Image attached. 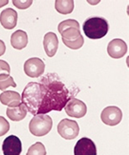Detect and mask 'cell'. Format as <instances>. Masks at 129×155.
I'll use <instances>...</instances> for the list:
<instances>
[{
    "instance_id": "9a60e30c",
    "label": "cell",
    "mask_w": 129,
    "mask_h": 155,
    "mask_svg": "<svg viewBox=\"0 0 129 155\" xmlns=\"http://www.w3.org/2000/svg\"><path fill=\"white\" fill-rule=\"evenodd\" d=\"M0 102L3 105L8 106L9 107H17L21 104V95L16 91H4L0 94Z\"/></svg>"
},
{
    "instance_id": "2e32d148",
    "label": "cell",
    "mask_w": 129,
    "mask_h": 155,
    "mask_svg": "<svg viewBox=\"0 0 129 155\" xmlns=\"http://www.w3.org/2000/svg\"><path fill=\"white\" fill-rule=\"evenodd\" d=\"M29 38L28 34L24 31L18 30L16 31L11 37V44L14 49L16 50H23L28 45Z\"/></svg>"
},
{
    "instance_id": "277c9868",
    "label": "cell",
    "mask_w": 129,
    "mask_h": 155,
    "mask_svg": "<svg viewBox=\"0 0 129 155\" xmlns=\"http://www.w3.org/2000/svg\"><path fill=\"white\" fill-rule=\"evenodd\" d=\"M109 23L103 18L91 17L84 21L83 31L90 39H101L104 37L109 31Z\"/></svg>"
},
{
    "instance_id": "d6986e66",
    "label": "cell",
    "mask_w": 129,
    "mask_h": 155,
    "mask_svg": "<svg viewBox=\"0 0 129 155\" xmlns=\"http://www.w3.org/2000/svg\"><path fill=\"white\" fill-rule=\"evenodd\" d=\"M9 87H17V83L10 74H1L0 75V90H5Z\"/></svg>"
},
{
    "instance_id": "7c38bea8",
    "label": "cell",
    "mask_w": 129,
    "mask_h": 155,
    "mask_svg": "<svg viewBox=\"0 0 129 155\" xmlns=\"http://www.w3.org/2000/svg\"><path fill=\"white\" fill-rule=\"evenodd\" d=\"M108 54L111 58L119 59L126 55L127 52V45L122 39H113L108 45Z\"/></svg>"
},
{
    "instance_id": "cb8c5ba5",
    "label": "cell",
    "mask_w": 129,
    "mask_h": 155,
    "mask_svg": "<svg viewBox=\"0 0 129 155\" xmlns=\"http://www.w3.org/2000/svg\"><path fill=\"white\" fill-rule=\"evenodd\" d=\"M5 50H6L5 44V43L2 40H0V56H3L5 53Z\"/></svg>"
},
{
    "instance_id": "7a4b0ae2",
    "label": "cell",
    "mask_w": 129,
    "mask_h": 155,
    "mask_svg": "<svg viewBox=\"0 0 129 155\" xmlns=\"http://www.w3.org/2000/svg\"><path fill=\"white\" fill-rule=\"evenodd\" d=\"M58 31L61 35L64 44L72 50H78L82 48L84 39L80 32L79 23L74 19L62 21L58 26Z\"/></svg>"
},
{
    "instance_id": "ac0fdd59",
    "label": "cell",
    "mask_w": 129,
    "mask_h": 155,
    "mask_svg": "<svg viewBox=\"0 0 129 155\" xmlns=\"http://www.w3.org/2000/svg\"><path fill=\"white\" fill-rule=\"evenodd\" d=\"M55 10L60 14L67 15L73 12L74 1L72 0H56L54 4Z\"/></svg>"
},
{
    "instance_id": "3957f363",
    "label": "cell",
    "mask_w": 129,
    "mask_h": 155,
    "mask_svg": "<svg viewBox=\"0 0 129 155\" xmlns=\"http://www.w3.org/2000/svg\"><path fill=\"white\" fill-rule=\"evenodd\" d=\"M22 103L33 115H36L41 101V90L39 82H29L23 89L21 96Z\"/></svg>"
},
{
    "instance_id": "8992f818",
    "label": "cell",
    "mask_w": 129,
    "mask_h": 155,
    "mask_svg": "<svg viewBox=\"0 0 129 155\" xmlns=\"http://www.w3.org/2000/svg\"><path fill=\"white\" fill-rule=\"evenodd\" d=\"M59 134L66 140H73L79 134V127L76 120L63 119L59 123L58 127Z\"/></svg>"
},
{
    "instance_id": "4fadbf2b",
    "label": "cell",
    "mask_w": 129,
    "mask_h": 155,
    "mask_svg": "<svg viewBox=\"0 0 129 155\" xmlns=\"http://www.w3.org/2000/svg\"><path fill=\"white\" fill-rule=\"evenodd\" d=\"M17 12L12 8H7L0 14V24L5 29L12 30L17 26Z\"/></svg>"
},
{
    "instance_id": "9c48e42d",
    "label": "cell",
    "mask_w": 129,
    "mask_h": 155,
    "mask_svg": "<svg viewBox=\"0 0 129 155\" xmlns=\"http://www.w3.org/2000/svg\"><path fill=\"white\" fill-rule=\"evenodd\" d=\"M64 108L66 114L74 118H82L87 113V107L85 103L75 97H72L70 100Z\"/></svg>"
},
{
    "instance_id": "6da1fadb",
    "label": "cell",
    "mask_w": 129,
    "mask_h": 155,
    "mask_svg": "<svg viewBox=\"0 0 129 155\" xmlns=\"http://www.w3.org/2000/svg\"><path fill=\"white\" fill-rule=\"evenodd\" d=\"M39 83L41 90V101L37 114H46L53 110L61 111L79 91L71 92L56 73H48L40 79Z\"/></svg>"
},
{
    "instance_id": "8fae6325",
    "label": "cell",
    "mask_w": 129,
    "mask_h": 155,
    "mask_svg": "<svg viewBox=\"0 0 129 155\" xmlns=\"http://www.w3.org/2000/svg\"><path fill=\"white\" fill-rule=\"evenodd\" d=\"M97 150L95 143L89 138H81L74 147V155H97Z\"/></svg>"
},
{
    "instance_id": "7402d4cb",
    "label": "cell",
    "mask_w": 129,
    "mask_h": 155,
    "mask_svg": "<svg viewBox=\"0 0 129 155\" xmlns=\"http://www.w3.org/2000/svg\"><path fill=\"white\" fill-rule=\"evenodd\" d=\"M13 5L17 8H18L20 10H24V9H27L33 3L32 0H26V1H20V0H13L12 1Z\"/></svg>"
},
{
    "instance_id": "30bf717a",
    "label": "cell",
    "mask_w": 129,
    "mask_h": 155,
    "mask_svg": "<svg viewBox=\"0 0 129 155\" xmlns=\"http://www.w3.org/2000/svg\"><path fill=\"white\" fill-rule=\"evenodd\" d=\"M2 150L4 155H20L22 153V142L17 136L10 135L5 139Z\"/></svg>"
},
{
    "instance_id": "603a6c76",
    "label": "cell",
    "mask_w": 129,
    "mask_h": 155,
    "mask_svg": "<svg viewBox=\"0 0 129 155\" xmlns=\"http://www.w3.org/2000/svg\"><path fill=\"white\" fill-rule=\"evenodd\" d=\"M11 67L9 63L4 60H0V75L1 74H10Z\"/></svg>"
},
{
    "instance_id": "52a82bcc",
    "label": "cell",
    "mask_w": 129,
    "mask_h": 155,
    "mask_svg": "<svg viewBox=\"0 0 129 155\" xmlns=\"http://www.w3.org/2000/svg\"><path fill=\"white\" fill-rule=\"evenodd\" d=\"M101 120L104 124L114 127L118 125L122 120V112L115 106L105 107L101 114Z\"/></svg>"
},
{
    "instance_id": "44dd1931",
    "label": "cell",
    "mask_w": 129,
    "mask_h": 155,
    "mask_svg": "<svg viewBox=\"0 0 129 155\" xmlns=\"http://www.w3.org/2000/svg\"><path fill=\"white\" fill-rule=\"evenodd\" d=\"M10 130V123L3 116H0V136L6 134Z\"/></svg>"
},
{
    "instance_id": "ba28073f",
    "label": "cell",
    "mask_w": 129,
    "mask_h": 155,
    "mask_svg": "<svg viewBox=\"0 0 129 155\" xmlns=\"http://www.w3.org/2000/svg\"><path fill=\"white\" fill-rule=\"evenodd\" d=\"M25 74L31 78H38L44 73L45 63L38 57H32L28 59L24 63Z\"/></svg>"
},
{
    "instance_id": "e0dca14e",
    "label": "cell",
    "mask_w": 129,
    "mask_h": 155,
    "mask_svg": "<svg viewBox=\"0 0 129 155\" xmlns=\"http://www.w3.org/2000/svg\"><path fill=\"white\" fill-rule=\"evenodd\" d=\"M27 112L28 110H27L25 105L21 102V104H19L17 107H8V108L6 109V114L8 118L11 120L20 121L26 117Z\"/></svg>"
},
{
    "instance_id": "ffe728a7",
    "label": "cell",
    "mask_w": 129,
    "mask_h": 155,
    "mask_svg": "<svg viewBox=\"0 0 129 155\" xmlns=\"http://www.w3.org/2000/svg\"><path fill=\"white\" fill-rule=\"evenodd\" d=\"M47 151L41 142H36L29 148L26 155H46Z\"/></svg>"
},
{
    "instance_id": "d4e9b609",
    "label": "cell",
    "mask_w": 129,
    "mask_h": 155,
    "mask_svg": "<svg viewBox=\"0 0 129 155\" xmlns=\"http://www.w3.org/2000/svg\"><path fill=\"white\" fill-rule=\"evenodd\" d=\"M8 3H9V1H8V0H4V1H0V7L4 6V5H8Z\"/></svg>"
},
{
    "instance_id": "5bb4252c",
    "label": "cell",
    "mask_w": 129,
    "mask_h": 155,
    "mask_svg": "<svg viewBox=\"0 0 129 155\" xmlns=\"http://www.w3.org/2000/svg\"><path fill=\"white\" fill-rule=\"evenodd\" d=\"M43 46L45 52L48 57H53L55 56L59 48V40L55 33L48 32L45 35L43 40Z\"/></svg>"
},
{
    "instance_id": "5b68a950",
    "label": "cell",
    "mask_w": 129,
    "mask_h": 155,
    "mask_svg": "<svg viewBox=\"0 0 129 155\" xmlns=\"http://www.w3.org/2000/svg\"><path fill=\"white\" fill-rule=\"evenodd\" d=\"M53 127L52 118L48 114H36L29 122V131L35 136H44L49 133Z\"/></svg>"
}]
</instances>
